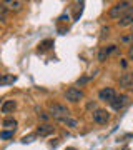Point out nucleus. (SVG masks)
Returning a JSON list of instances; mask_svg holds the SVG:
<instances>
[{
    "mask_svg": "<svg viewBox=\"0 0 133 150\" xmlns=\"http://www.w3.org/2000/svg\"><path fill=\"white\" fill-rule=\"evenodd\" d=\"M132 7H133L132 2H118V4H115V5L110 8L108 15H110V18H122Z\"/></svg>",
    "mask_w": 133,
    "mask_h": 150,
    "instance_id": "f257e3e1",
    "label": "nucleus"
},
{
    "mask_svg": "<svg viewBox=\"0 0 133 150\" xmlns=\"http://www.w3.org/2000/svg\"><path fill=\"white\" fill-rule=\"evenodd\" d=\"M50 117H53L55 120H62L65 117H70V110L62 103H52L50 105Z\"/></svg>",
    "mask_w": 133,
    "mask_h": 150,
    "instance_id": "f03ea898",
    "label": "nucleus"
},
{
    "mask_svg": "<svg viewBox=\"0 0 133 150\" xmlns=\"http://www.w3.org/2000/svg\"><path fill=\"white\" fill-rule=\"evenodd\" d=\"M65 98H67L68 102H72V103H77V102H80V100L83 98V92L78 90L77 87H70L68 90L65 92Z\"/></svg>",
    "mask_w": 133,
    "mask_h": 150,
    "instance_id": "7ed1b4c3",
    "label": "nucleus"
},
{
    "mask_svg": "<svg viewBox=\"0 0 133 150\" xmlns=\"http://www.w3.org/2000/svg\"><path fill=\"white\" fill-rule=\"evenodd\" d=\"M108 120H110V113L106 112L105 108H96V110H93V122L95 123L105 125Z\"/></svg>",
    "mask_w": 133,
    "mask_h": 150,
    "instance_id": "20e7f679",
    "label": "nucleus"
},
{
    "mask_svg": "<svg viewBox=\"0 0 133 150\" xmlns=\"http://www.w3.org/2000/svg\"><path fill=\"white\" fill-rule=\"evenodd\" d=\"M115 97H117V92H115V88H112V87H105V88H101V90L98 92V98H100L101 102L110 103Z\"/></svg>",
    "mask_w": 133,
    "mask_h": 150,
    "instance_id": "39448f33",
    "label": "nucleus"
},
{
    "mask_svg": "<svg viewBox=\"0 0 133 150\" xmlns=\"http://www.w3.org/2000/svg\"><path fill=\"white\" fill-rule=\"evenodd\" d=\"M127 103H128V95L123 93V95H117V97H115L112 102H110V105H112L113 110H122Z\"/></svg>",
    "mask_w": 133,
    "mask_h": 150,
    "instance_id": "423d86ee",
    "label": "nucleus"
},
{
    "mask_svg": "<svg viewBox=\"0 0 133 150\" xmlns=\"http://www.w3.org/2000/svg\"><path fill=\"white\" fill-rule=\"evenodd\" d=\"M118 25H120V27H130V25H133V7L122 17V18H118Z\"/></svg>",
    "mask_w": 133,
    "mask_h": 150,
    "instance_id": "0eeeda50",
    "label": "nucleus"
},
{
    "mask_svg": "<svg viewBox=\"0 0 133 150\" xmlns=\"http://www.w3.org/2000/svg\"><path fill=\"white\" fill-rule=\"evenodd\" d=\"M120 85L125 87V88H130V87H133V72H128V74H123L122 77H120Z\"/></svg>",
    "mask_w": 133,
    "mask_h": 150,
    "instance_id": "6e6552de",
    "label": "nucleus"
},
{
    "mask_svg": "<svg viewBox=\"0 0 133 150\" xmlns=\"http://www.w3.org/2000/svg\"><path fill=\"white\" fill-rule=\"evenodd\" d=\"M115 50H117V45L103 47V48L100 50V52H98V60H100V62H105V59H106V57H108V55L112 54V52H115Z\"/></svg>",
    "mask_w": 133,
    "mask_h": 150,
    "instance_id": "1a4fd4ad",
    "label": "nucleus"
},
{
    "mask_svg": "<svg viewBox=\"0 0 133 150\" xmlns=\"http://www.w3.org/2000/svg\"><path fill=\"white\" fill-rule=\"evenodd\" d=\"M53 127L52 125H48V123H43V125H40L37 129V135H40V137H47V135L53 134Z\"/></svg>",
    "mask_w": 133,
    "mask_h": 150,
    "instance_id": "9d476101",
    "label": "nucleus"
},
{
    "mask_svg": "<svg viewBox=\"0 0 133 150\" xmlns=\"http://www.w3.org/2000/svg\"><path fill=\"white\" fill-rule=\"evenodd\" d=\"M17 107V103L13 102V100H5V102L2 103V107H0V110H2V113H10L13 112Z\"/></svg>",
    "mask_w": 133,
    "mask_h": 150,
    "instance_id": "9b49d317",
    "label": "nucleus"
},
{
    "mask_svg": "<svg viewBox=\"0 0 133 150\" xmlns=\"http://www.w3.org/2000/svg\"><path fill=\"white\" fill-rule=\"evenodd\" d=\"M58 122L65 123V125H67V127H70V129H77V127H78L77 118H72V117H65V118H62V120H58Z\"/></svg>",
    "mask_w": 133,
    "mask_h": 150,
    "instance_id": "f8f14e48",
    "label": "nucleus"
},
{
    "mask_svg": "<svg viewBox=\"0 0 133 150\" xmlns=\"http://www.w3.org/2000/svg\"><path fill=\"white\" fill-rule=\"evenodd\" d=\"M17 79L13 75H5V74H0V85H8V83H13Z\"/></svg>",
    "mask_w": 133,
    "mask_h": 150,
    "instance_id": "ddd939ff",
    "label": "nucleus"
},
{
    "mask_svg": "<svg viewBox=\"0 0 133 150\" xmlns=\"http://www.w3.org/2000/svg\"><path fill=\"white\" fill-rule=\"evenodd\" d=\"M5 7L7 8H12V10H20L23 4L22 2H5Z\"/></svg>",
    "mask_w": 133,
    "mask_h": 150,
    "instance_id": "4468645a",
    "label": "nucleus"
},
{
    "mask_svg": "<svg viewBox=\"0 0 133 150\" xmlns=\"http://www.w3.org/2000/svg\"><path fill=\"white\" fill-rule=\"evenodd\" d=\"M4 127H7V129H10V130H15L17 122L13 118H5V120H4Z\"/></svg>",
    "mask_w": 133,
    "mask_h": 150,
    "instance_id": "2eb2a0df",
    "label": "nucleus"
},
{
    "mask_svg": "<svg viewBox=\"0 0 133 150\" xmlns=\"http://www.w3.org/2000/svg\"><path fill=\"white\" fill-rule=\"evenodd\" d=\"M120 42L123 43V45H133V33H130V35H125V37H122L120 38Z\"/></svg>",
    "mask_w": 133,
    "mask_h": 150,
    "instance_id": "dca6fc26",
    "label": "nucleus"
},
{
    "mask_svg": "<svg viewBox=\"0 0 133 150\" xmlns=\"http://www.w3.org/2000/svg\"><path fill=\"white\" fill-rule=\"evenodd\" d=\"M12 137H13V130H4V132L0 134V139H4V140L12 139Z\"/></svg>",
    "mask_w": 133,
    "mask_h": 150,
    "instance_id": "f3484780",
    "label": "nucleus"
},
{
    "mask_svg": "<svg viewBox=\"0 0 133 150\" xmlns=\"http://www.w3.org/2000/svg\"><path fill=\"white\" fill-rule=\"evenodd\" d=\"M7 8L5 4H0V20H5V17H7Z\"/></svg>",
    "mask_w": 133,
    "mask_h": 150,
    "instance_id": "a211bd4d",
    "label": "nucleus"
},
{
    "mask_svg": "<svg viewBox=\"0 0 133 150\" xmlns=\"http://www.w3.org/2000/svg\"><path fill=\"white\" fill-rule=\"evenodd\" d=\"M48 45H53V40H45V42H42L38 48H40V50H47V48H50Z\"/></svg>",
    "mask_w": 133,
    "mask_h": 150,
    "instance_id": "6ab92c4d",
    "label": "nucleus"
},
{
    "mask_svg": "<svg viewBox=\"0 0 133 150\" xmlns=\"http://www.w3.org/2000/svg\"><path fill=\"white\" fill-rule=\"evenodd\" d=\"M128 59L133 60V45H130V47H128Z\"/></svg>",
    "mask_w": 133,
    "mask_h": 150,
    "instance_id": "aec40b11",
    "label": "nucleus"
}]
</instances>
